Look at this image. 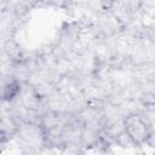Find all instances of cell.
I'll use <instances>...</instances> for the list:
<instances>
[{
  "label": "cell",
  "instance_id": "cell-1",
  "mask_svg": "<svg viewBox=\"0 0 155 155\" xmlns=\"http://www.w3.org/2000/svg\"><path fill=\"white\" fill-rule=\"evenodd\" d=\"M124 130L134 145H143L151 138V125L139 114H131L124 120Z\"/></svg>",
  "mask_w": 155,
  "mask_h": 155
}]
</instances>
